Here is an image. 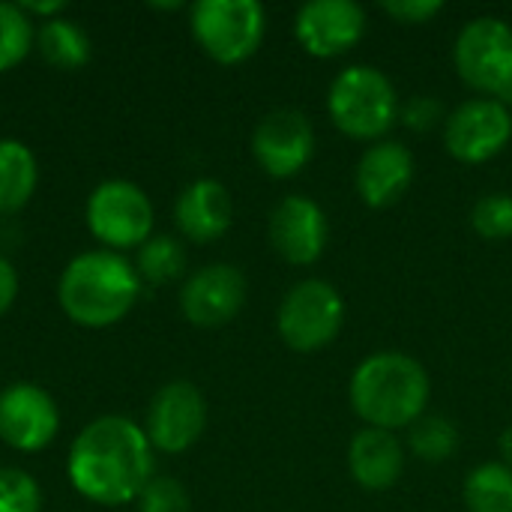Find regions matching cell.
Returning <instances> with one entry per match:
<instances>
[{"label": "cell", "mask_w": 512, "mask_h": 512, "mask_svg": "<svg viewBox=\"0 0 512 512\" xmlns=\"http://www.w3.org/2000/svg\"><path fill=\"white\" fill-rule=\"evenodd\" d=\"M66 477L72 489L102 507H120L138 501L153 474V447L147 432L117 414L87 423L66 459Z\"/></svg>", "instance_id": "1"}, {"label": "cell", "mask_w": 512, "mask_h": 512, "mask_svg": "<svg viewBox=\"0 0 512 512\" xmlns=\"http://www.w3.org/2000/svg\"><path fill=\"white\" fill-rule=\"evenodd\" d=\"M141 297V276L123 252L90 249L75 255L57 282V303L78 327L102 330L123 321Z\"/></svg>", "instance_id": "2"}, {"label": "cell", "mask_w": 512, "mask_h": 512, "mask_svg": "<svg viewBox=\"0 0 512 512\" xmlns=\"http://www.w3.org/2000/svg\"><path fill=\"white\" fill-rule=\"evenodd\" d=\"M432 384L423 363L405 351L369 354L351 375L348 399L354 414L384 432L411 429L429 405Z\"/></svg>", "instance_id": "3"}, {"label": "cell", "mask_w": 512, "mask_h": 512, "mask_svg": "<svg viewBox=\"0 0 512 512\" xmlns=\"http://www.w3.org/2000/svg\"><path fill=\"white\" fill-rule=\"evenodd\" d=\"M327 111L339 132L357 141H384L399 117L393 81L366 63L342 69L327 93Z\"/></svg>", "instance_id": "4"}, {"label": "cell", "mask_w": 512, "mask_h": 512, "mask_svg": "<svg viewBox=\"0 0 512 512\" xmlns=\"http://www.w3.org/2000/svg\"><path fill=\"white\" fill-rule=\"evenodd\" d=\"M189 30L210 60L234 66L261 48L267 15L258 0H198L189 9Z\"/></svg>", "instance_id": "5"}, {"label": "cell", "mask_w": 512, "mask_h": 512, "mask_svg": "<svg viewBox=\"0 0 512 512\" xmlns=\"http://www.w3.org/2000/svg\"><path fill=\"white\" fill-rule=\"evenodd\" d=\"M459 78L486 99H512V27L498 15L468 21L453 45Z\"/></svg>", "instance_id": "6"}, {"label": "cell", "mask_w": 512, "mask_h": 512, "mask_svg": "<svg viewBox=\"0 0 512 512\" xmlns=\"http://www.w3.org/2000/svg\"><path fill=\"white\" fill-rule=\"evenodd\" d=\"M345 324V300L327 279L297 282L279 303L276 327L282 342L297 354L327 348Z\"/></svg>", "instance_id": "7"}, {"label": "cell", "mask_w": 512, "mask_h": 512, "mask_svg": "<svg viewBox=\"0 0 512 512\" xmlns=\"http://www.w3.org/2000/svg\"><path fill=\"white\" fill-rule=\"evenodd\" d=\"M90 234L111 252L138 249L153 237V204L132 180L99 183L84 207Z\"/></svg>", "instance_id": "8"}, {"label": "cell", "mask_w": 512, "mask_h": 512, "mask_svg": "<svg viewBox=\"0 0 512 512\" xmlns=\"http://www.w3.org/2000/svg\"><path fill=\"white\" fill-rule=\"evenodd\" d=\"M512 138V111L501 99H468L444 120V144L453 159L480 165L495 159Z\"/></svg>", "instance_id": "9"}, {"label": "cell", "mask_w": 512, "mask_h": 512, "mask_svg": "<svg viewBox=\"0 0 512 512\" xmlns=\"http://www.w3.org/2000/svg\"><path fill=\"white\" fill-rule=\"evenodd\" d=\"M207 429V402L192 381H168L156 390L147 408V438L150 447L168 456L186 453L198 444Z\"/></svg>", "instance_id": "10"}, {"label": "cell", "mask_w": 512, "mask_h": 512, "mask_svg": "<svg viewBox=\"0 0 512 512\" xmlns=\"http://www.w3.org/2000/svg\"><path fill=\"white\" fill-rule=\"evenodd\" d=\"M252 156L261 171L276 180L300 174L315 156L312 120L297 108H276L264 114L252 132Z\"/></svg>", "instance_id": "11"}, {"label": "cell", "mask_w": 512, "mask_h": 512, "mask_svg": "<svg viewBox=\"0 0 512 512\" xmlns=\"http://www.w3.org/2000/svg\"><path fill=\"white\" fill-rule=\"evenodd\" d=\"M60 432V411L54 396L33 384L18 381L0 393V441L18 453L45 450Z\"/></svg>", "instance_id": "12"}, {"label": "cell", "mask_w": 512, "mask_h": 512, "mask_svg": "<svg viewBox=\"0 0 512 512\" xmlns=\"http://www.w3.org/2000/svg\"><path fill=\"white\" fill-rule=\"evenodd\" d=\"M366 33V12L354 0H309L294 15V36L312 57H339Z\"/></svg>", "instance_id": "13"}, {"label": "cell", "mask_w": 512, "mask_h": 512, "mask_svg": "<svg viewBox=\"0 0 512 512\" xmlns=\"http://www.w3.org/2000/svg\"><path fill=\"white\" fill-rule=\"evenodd\" d=\"M246 303V276L231 264H207L180 288V312L195 327H222Z\"/></svg>", "instance_id": "14"}, {"label": "cell", "mask_w": 512, "mask_h": 512, "mask_svg": "<svg viewBox=\"0 0 512 512\" xmlns=\"http://www.w3.org/2000/svg\"><path fill=\"white\" fill-rule=\"evenodd\" d=\"M327 237V213L315 198L288 195L270 213V243L288 264H315L327 249Z\"/></svg>", "instance_id": "15"}, {"label": "cell", "mask_w": 512, "mask_h": 512, "mask_svg": "<svg viewBox=\"0 0 512 512\" xmlns=\"http://www.w3.org/2000/svg\"><path fill=\"white\" fill-rule=\"evenodd\" d=\"M414 183V153L393 138L375 141L363 150L354 174L357 195L366 207L384 210L396 204Z\"/></svg>", "instance_id": "16"}, {"label": "cell", "mask_w": 512, "mask_h": 512, "mask_svg": "<svg viewBox=\"0 0 512 512\" xmlns=\"http://www.w3.org/2000/svg\"><path fill=\"white\" fill-rule=\"evenodd\" d=\"M234 219V201L225 183L213 177L192 180L177 204H174V222L180 234L192 243H213L219 240Z\"/></svg>", "instance_id": "17"}, {"label": "cell", "mask_w": 512, "mask_h": 512, "mask_svg": "<svg viewBox=\"0 0 512 512\" xmlns=\"http://www.w3.org/2000/svg\"><path fill=\"white\" fill-rule=\"evenodd\" d=\"M348 471L366 492H387L405 471V447L396 432L360 429L348 444Z\"/></svg>", "instance_id": "18"}, {"label": "cell", "mask_w": 512, "mask_h": 512, "mask_svg": "<svg viewBox=\"0 0 512 512\" xmlns=\"http://www.w3.org/2000/svg\"><path fill=\"white\" fill-rule=\"evenodd\" d=\"M39 165L33 150L18 138H0V216H12L33 198Z\"/></svg>", "instance_id": "19"}, {"label": "cell", "mask_w": 512, "mask_h": 512, "mask_svg": "<svg viewBox=\"0 0 512 512\" xmlns=\"http://www.w3.org/2000/svg\"><path fill=\"white\" fill-rule=\"evenodd\" d=\"M36 48L45 63H51L54 69H63V72L81 69L90 60V36L84 33V27L78 21L63 18V15L39 24Z\"/></svg>", "instance_id": "20"}, {"label": "cell", "mask_w": 512, "mask_h": 512, "mask_svg": "<svg viewBox=\"0 0 512 512\" xmlns=\"http://www.w3.org/2000/svg\"><path fill=\"white\" fill-rule=\"evenodd\" d=\"M468 512H512V468L504 462L477 465L462 489Z\"/></svg>", "instance_id": "21"}, {"label": "cell", "mask_w": 512, "mask_h": 512, "mask_svg": "<svg viewBox=\"0 0 512 512\" xmlns=\"http://www.w3.org/2000/svg\"><path fill=\"white\" fill-rule=\"evenodd\" d=\"M135 270L147 285H168L186 270V249L171 234H153L144 246H138Z\"/></svg>", "instance_id": "22"}, {"label": "cell", "mask_w": 512, "mask_h": 512, "mask_svg": "<svg viewBox=\"0 0 512 512\" xmlns=\"http://www.w3.org/2000/svg\"><path fill=\"white\" fill-rule=\"evenodd\" d=\"M408 447L411 453L420 459V462H429V465H438V462H447L456 456L459 450V429L453 420L447 417H420L411 429H408Z\"/></svg>", "instance_id": "23"}, {"label": "cell", "mask_w": 512, "mask_h": 512, "mask_svg": "<svg viewBox=\"0 0 512 512\" xmlns=\"http://www.w3.org/2000/svg\"><path fill=\"white\" fill-rule=\"evenodd\" d=\"M36 30L18 3L0 0V75L15 69L33 48Z\"/></svg>", "instance_id": "24"}, {"label": "cell", "mask_w": 512, "mask_h": 512, "mask_svg": "<svg viewBox=\"0 0 512 512\" xmlns=\"http://www.w3.org/2000/svg\"><path fill=\"white\" fill-rule=\"evenodd\" d=\"M471 225L483 240H510L512 237V195L495 192L483 195L471 210Z\"/></svg>", "instance_id": "25"}, {"label": "cell", "mask_w": 512, "mask_h": 512, "mask_svg": "<svg viewBox=\"0 0 512 512\" xmlns=\"http://www.w3.org/2000/svg\"><path fill=\"white\" fill-rule=\"evenodd\" d=\"M0 512H42V489L21 468H0Z\"/></svg>", "instance_id": "26"}, {"label": "cell", "mask_w": 512, "mask_h": 512, "mask_svg": "<svg viewBox=\"0 0 512 512\" xmlns=\"http://www.w3.org/2000/svg\"><path fill=\"white\" fill-rule=\"evenodd\" d=\"M135 504L138 512H192L189 492L174 477H153Z\"/></svg>", "instance_id": "27"}, {"label": "cell", "mask_w": 512, "mask_h": 512, "mask_svg": "<svg viewBox=\"0 0 512 512\" xmlns=\"http://www.w3.org/2000/svg\"><path fill=\"white\" fill-rule=\"evenodd\" d=\"M399 114H402L405 126L414 129V132H429L441 120H447L444 117V105L435 96H414L405 108H399Z\"/></svg>", "instance_id": "28"}, {"label": "cell", "mask_w": 512, "mask_h": 512, "mask_svg": "<svg viewBox=\"0 0 512 512\" xmlns=\"http://www.w3.org/2000/svg\"><path fill=\"white\" fill-rule=\"evenodd\" d=\"M381 9L402 24H426L444 9V3L441 0H384Z\"/></svg>", "instance_id": "29"}, {"label": "cell", "mask_w": 512, "mask_h": 512, "mask_svg": "<svg viewBox=\"0 0 512 512\" xmlns=\"http://www.w3.org/2000/svg\"><path fill=\"white\" fill-rule=\"evenodd\" d=\"M18 270H15V264L6 258V255H0V315H6L9 309H12V303H15V297H18Z\"/></svg>", "instance_id": "30"}, {"label": "cell", "mask_w": 512, "mask_h": 512, "mask_svg": "<svg viewBox=\"0 0 512 512\" xmlns=\"http://www.w3.org/2000/svg\"><path fill=\"white\" fill-rule=\"evenodd\" d=\"M18 6L27 12V18H30V21H33V15H39L42 21H51V18H60V15L69 9V3H63V0H45V3H36V0H21Z\"/></svg>", "instance_id": "31"}, {"label": "cell", "mask_w": 512, "mask_h": 512, "mask_svg": "<svg viewBox=\"0 0 512 512\" xmlns=\"http://www.w3.org/2000/svg\"><path fill=\"white\" fill-rule=\"evenodd\" d=\"M498 450H501V456H504V465H510L512 468V426H507V429L501 432V438H498Z\"/></svg>", "instance_id": "32"}, {"label": "cell", "mask_w": 512, "mask_h": 512, "mask_svg": "<svg viewBox=\"0 0 512 512\" xmlns=\"http://www.w3.org/2000/svg\"><path fill=\"white\" fill-rule=\"evenodd\" d=\"M153 9H183V3H150Z\"/></svg>", "instance_id": "33"}, {"label": "cell", "mask_w": 512, "mask_h": 512, "mask_svg": "<svg viewBox=\"0 0 512 512\" xmlns=\"http://www.w3.org/2000/svg\"><path fill=\"white\" fill-rule=\"evenodd\" d=\"M510 102H512V99H510Z\"/></svg>", "instance_id": "34"}]
</instances>
